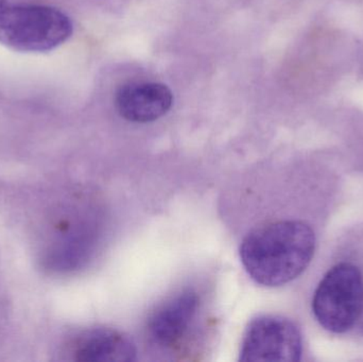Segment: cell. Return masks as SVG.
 <instances>
[{"mask_svg":"<svg viewBox=\"0 0 363 362\" xmlns=\"http://www.w3.org/2000/svg\"><path fill=\"white\" fill-rule=\"evenodd\" d=\"M315 236L302 221L285 220L257 227L241 242L240 259L252 280L279 287L298 278L313 261Z\"/></svg>","mask_w":363,"mask_h":362,"instance_id":"1","label":"cell"},{"mask_svg":"<svg viewBox=\"0 0 363 362\" xmlns=\"http://www.w3.org/2000/svg\"><path fill=\"white\" fill-rule=\"evenodd\" d=\"M72 23L57 9L0 0V43L23 52L52 50L69 38Z\"/></svg>","mask_w":363,"mask_h":362,"instance_id":"2","label":"cell"},{"mask_svg":"<svg viewBox=\"0 0 363 362\" xmlns=\"http://www.w3.org/2000/svg\"><path fill=\"white\" fill-rule=\"evenodd\" d=\"M313 312L326 331L343 334L353 329L363 312V278L356 266H334L318 285Z\"/></svg>","mask_w":363,"mask_h":362,"instance_id":"3","label":"cell"},{"mask_svg":"<svg viewBox=\"0 0 363 362\" xmlns=\"http://www.w3.org/2000/svg\"><path fill=\"white\" fill-rule=\"evenodd\" d=\"M300 329L289 319L262 316L254 319L243 336L240 361H298L302 356Z\"/></svg>","mask_w":363,"mask_h":362,"instance_id":"4","label":"cell"},{"mask_svg":"<svg viewBox=\"0 0 363 362\" xmlns=\"http://www.w3.org/2000/svg\"><path fill=\"white\" fill-rule=\"evenodd\" d=\"M172 104V91L161 83H128L123 85L115 96V106L119 114L132 123L157 120L167 114Z\"/></svg>","mask_w":363,"mask_h":362,"instance_id":"5","label":"cell"},{"mask_svg":"<svg viewBox=\"0 0 363 362\" xmlns=\"http://www.w3.org/2000/svg\"><path fill=\"white\" fill-rule=\"evenodd\" d=\"M72 354L74 361L81 362H130L135 361L138 351L125 334L101 327L81 334Z\"/></svg>","mask_w":363,"mask_h":362,"instance_id":"6","label":"cell"},{"mask_svg":"<svg viewBox=\"0 0 363 362\" xmlns=\"http://www.w3.org/2000/svg\"><path fill=\"white\" fill-rule=\"evenodd\" d=\"M199 298L194 291H184L164 304L151 317L148 332L161 346H172L185 335L198 310Z\"/></svg>","mask_w":363,"mask_h":362,"instance_id":"7","label":"cell"}]
</instances>
